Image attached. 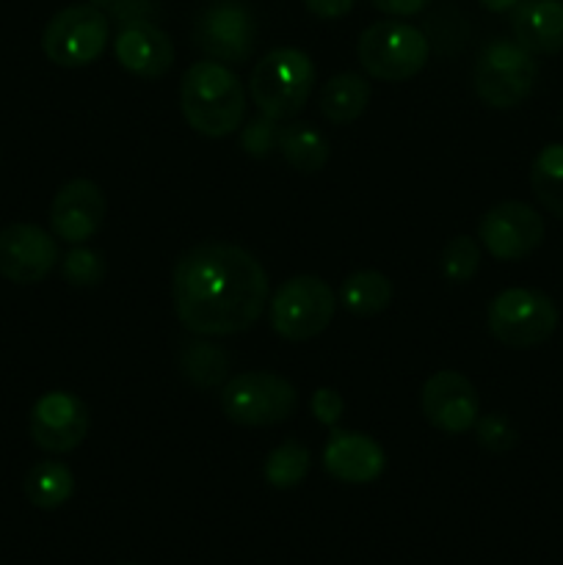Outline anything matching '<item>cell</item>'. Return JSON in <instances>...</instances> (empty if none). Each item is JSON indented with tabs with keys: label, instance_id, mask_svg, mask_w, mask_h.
Here are the masks:
<instances>
[{
	"label": "cell",
	"instance_id": "cell-28",
	"mask_svg": "<svg viewBox=\"0 0 563 565\" xmlns=\"http://www.w3.org/2000/svg\"><path fill=\"white\" fill-rule=\"evenodd\" d=\"M472 430L478 445L484 447L486 452H491V456H502V452L513 450L519 441V434L511 425V419L500 412H491V414H484V417H478V423H475Z\"/></svg>",
	"mask_w": 563,
	"mask_h": 565
},
{
	"label": "cell",
	"instance_id": "cell-12",
	"mask_svg": "<svg viewBox=\"0 0 563 565\" xmlns=\"http://www.w3.org/2000/svg\"><path fill=\"white\" fill-rule=\"evenodd\" d=\"M31 439L50 456L77 450L88 434V406L64 390L47 392L31 408Z\"/></svg>",
	"mask_w": 563,
	"mask_h": 565
},
{
	"label": "cell",
	"instance_id": "cell-1",
	"mask_svg": "<svg viewBox=\"0 0 563 565\" xmlns=\"http://www.w3.org/2000/svg\"><path fill=\"white\" fill-rule=\"evenodd\" d=\"M270 281L259 259L235 243L208 241L182 254L171 276L180 323L199 337L248 331L268 307Z\"/></svg>",
	"mask_w": 563,
	"mask_h": 565
},
{
	"label": "cell",
	"instance_id": "cell-7",
	"mask_svg": "<svg viewBox=\"0 0 563 565\" xmlns=\"http://www.w3.org/2000/svg\"><path fill=\"white\" fill-rule=\"evenodd\" d=\"M298 408V392L282 375L246 370L221 386V412L243 428H268L290 419Z\"/></svg>",
	"mask_w": 563,
	"mask_h": 565
},
{
	"label": "cell",
	"instance_id": "cell-19",
	"mask_svg": "<svg viewBox=\"0 0 563 565\" xmlns=\"http://www.w3.org/2000/svg\"><path fill=\"white\" fill-rule=\"evenodd\" d=\"M276 152L298 174H315L329 160V141L318 127L304 125V121H287L279 127Z\"/></svg>",
	"mask_w": 563,
	"mask_h": 565
},
{
	"label": "cell",
	"instance_id": "cell-33",
	"mask_svg": "<svg viewBox=\"0 0 563 565\" xmlns=\"http://www.w3.org/2000/svg\"><path fill=\"white\" fill-rule=\"evenodd\" d=\"M357 6V0H304V9L318 20H340Z\"/></svg>",
	"mask_w": 563,
	"mask_h": 565
},
{
	"label": "cell",
	"instance_id": "cell-4",
	"mask_svg": "<svg viewBox=\"0 0 563 565\" xmlns=\"http://www.w3.org/2000/svg\"><path fill=\"white\" fill-rule=\"evenodd\" d=\"M535 81V55L528 53L517 39H491L475 61V94L495 110L519 108L533 94Z\"/></svg>",
	"mask_w": 563,
	"mask_h": 565
},
{
	"label": "cell",
	"instance_id": "cell-9",
	"mask_svg": "<svg viewBox=\"0 0 563 565\" xmlns=\"http://www.w3.org/2000/svg\"><path fill=\"white\" fill-rule=\"evenodd\" d=\"M110 42V22L97 6L75 3L50 17L42 33L47 61L64 70H83L99 61Z\"/></svg>",
	"mask_w": 563,
	"mask_h": 565
},
{
	"label": "cell",
	"instance_id": "cell-11",
	"mask_svg": "<svg viewBox=\"0 0 563 565\" xmlns=\"http://www.w3.org/2000/svg\"><path fill=\"white\" fill-rule=\"evenodd\" d=\"M478 237L480 246L495 259L519 263L544 243L546 224L539 210L511 199V202H500L486 210L478 224Z\"/></svg>",
	"mask_w": 563,
	"mask_h": 565
},
{
	"label": "cell",
	"instance_id": "cell-10",
	"mask_svg": "<svg viewBox=\"0 0 563 565\" xmlns=\"http://www.w3.org/2000/svg\"><path fill=\"white\" fill-rule=\"evenodd\" d=\"M191 39L208 58L241 66L257 44V20L243 0H213L193 20Z\"/></svg>",
	"mask_w": 563,
	"mask_h": 565
},
{
	"label": "cell",
	"instance_id": "cell-15",
	"mask_svg": "<svg viewBox=\"0 0 563 565\" xmlns=\"http://www.w3.org/2000/svg\"><path fill=\"white\" fill-rule=\"evenodd\" d=\"M108 202L97 182L92 180H70L59 188L50 204V230L59 241L81 246L92 241L105 224Z\"/></svg>",
	"mask_w": 563,
	"mask_h": 565
},
{
	"label": "cell",
	"instance_id": "cell-8",
	"mask_svg": "<svg viewBox=\"0 0 563 565\" xmlns=\"http://www.w3.org/2000/svg\"><path fill=\"white\" fill-rule=\"evenodd\" d=\"M337 303L334 290L320 276H293L268 298L270 329L287 342L312 340L329 329Z\"/></svg>",
	"mask_w": 563,
	"mask_h": 565
},
{
	"label": "cell",
	"instance_id": "cell-35",
	"mask_svg": "<svg viewBox=\"0 0 563 565\" xmlns=\"http://www.w3.org/2000/svg\"><path fill=\"white\" fill-rule=\"evenodd\" d=\"M557 121H561V130H563V105H561V114H557Z\"/></svg>",
	"mask_w": 563,
	"mask_h": 565
},
{
	"label": "cell",
	"instance_id": "cell-34",
	"mask_svg": "<svg viewBox=\"0 0 563 565\" xmlns=\"http://www.w3.org/2000/svg\"><path fill=\"white\" fill-rule=\"evenodd\" d=\"M478 3L484 6L486 11H491V14H506V11L517 9L522 0H478Z\"/></svg>",
	"mask_w": 563,
	"mask_h": 565
},
{
	"label": "cell",
	"instance_id": "cell-5",
	"mask_svg": "<svg viewBox=\"0 0 563 565\" xmlns=\"http://www.w3.org/2000/svg\"><path fill=\"white\" fill-rule=\"evenodd\" d=\"M557 323H561L557 303L546 292L530 287H508L497 292L486 309L489 334L517 351L544 345L555 334Z\"/></svg>",
	"mask_w": 563,
	"mask_h": 565
},
{
	"label": "cell",
	"instance_id": "cell-23",
	"mask_svg": "<svg viewBox=\"0 0 563 565\" xmlns=\"http://www.w3.org/2000/svg\"><path fill=\"white\" fill-rule=\"evenodd\" d=\"M530 188L550 215L563 221V143H546L530 166Z\"/></svg>",
	"mask_w": 563,
	"mask_h": 565
},
{
	"label": "cell",
	"instance_id": "cell-24",
	"mask_svg": "<svg viewBox=\"0 0 563 565\" xmlns=\"http://www.w3.org/2000/svg\"><path fill=\"white\" fill-rule=\"evenodd\" d=\"M180 370L196 390H215L226 381L230 373V356L224 348L213 342H188L180 353Z\"/></svg>",
	"mask_w": 563,
	"mask_h": 565
},
{
	"label": "cell",
	"instance_id": "cell-31",
	"mask_svg": "<svg viewBox=\"0 0 563 565\" xmlns=\"http://www.w3.org/2000/svg\"><path fill=\"white\" fill-rule=\"evenodd\" d=\"M309 412H312V417L318 419L320 425L337 428L342 419V412H346V401H342L340 392L331 390V386H320V390H315L312 397H309Z\"/></svg>",
	"mask_w": 563,
	"mask_h": 565
},
{
	"label": "cell",
	"instance_id": "cell-2",
	"mask_svg": "<svg viewBox=\"0 0 563 565\" xmlns=\"http://www.w3.org/2000/svg\"><path fill=\"white\" fill-rule=\"evenodd\" d=\"M180 108L199 136L224 138L241 130L246 119V92L230 64L204 58L182 75Z\"/></svg>",
	"mask_w": 563,
	"mask_h": 565
},
{
	"label": "cell",
	"instance_id": "cell-30",
	"mask_svg": "<svg viewBox=\"0 0 563 565\" xmlns=\"http://www.w3.org/2000/svg\"><path fill=\"white\" fill-rule=\"evenodd\" d=\"M92 6H97L108 22H119V28L130 25V22H155V17L160 14L158 3L155 0H88Z\"/></svg>",
	"mask_w": 563,
	"mask_h": 565
},
{
	"label": "cell",
	"instance_id": "cell-22",
	"mask_svg": "<svg viewBox=\"0 0 563 565\" xmlns=\"http://www.w3.org/2000/svg\"><path fill=\"white\" fill-rule=\"evenodd\" d=\"M75 494V475L61 461H39L25 475V497L39 511H55Z\"/></svg>",
	"mask_w": 563,
	"mask_h": 565
},
{
	"label": "cell",
	"instance_id": "cell-13",
	"mask_svg": "<svg viewBox=\"0 0 563 565\" xmlns=\"http://www.w3.org/2000/svg\"><path fill=\"white\" fill-rule=\"evenodd\" d=\"M61 263L59 237L36 224H9L0 230V276L14 285H36Z\"/></svg>",
	"mask_w": 563,
	"mask_h": 565
},
{
	"label": "cell",
	"instance_id": "cell-27",
	"mask_svg": "<svg viewBox=\"0 0 563 565\" xmlns=\"http://www.w3.org/2000/svg\"><path fill=\"white\" fill-rule=\"evenodd\" d=\"M105 270H108V265H105V257L99 252H94V248L88 246H75L70 248V252L61 257V276H64L66 285L72 287H94L103 281Z\"/></svg>",
	"mask_w": 563,
	"mask_h": 565
},
{
	"label": "cell",
	"instance_id": "cell-14",
	"mask_svg": "<svg viewBox=\"0 0 563 565\" xmlns=\"http://www.w3.org/2000/svg\"><path fill=\"white\" fill-rule=\"evenodd\" d=\"M423 414L436 430L447 436L467 434L480 417V397L472 381L456 370H439L423 386Z\"/></svg>",
	"mask_w": 563,
	"mask_h": 565
},
{
	"label": "cell",
	"instance_id": "cell-16",
	"mask_svg": "<svg viewBox=\"0 0 563 565\" xmlns=\"http://www.w3.org/2000/svg\"><path fill=\"white\" fill-rule=\"evenodd\" d=\"M114 53L121 70L141 81H160L174 64V44L169 33L149 20L119 28L114 39Z\"/></svg>",
	"mask_w": 563,
	"mask_h": 565
},
{
	"label": "cell",
	"instance_id": "cell-32",
	"mask_svg": "<svg viewBox=\"0 0 563 565\" xmlns=\"http://www.w3.org/2000/svg\"><path fill=\"white\" fill-rule=\"evenodd\" d=\"M373 6L392 20H406V17L423 14L431 0H373Z\"/></svg>",
	"mask_w": 563,
	"mask_h": 565
},
{
	"label": "cell",
	"instance_id": "cell-20",
	"mask_svg": "<svg viewBox=\"0 0 563 565\" xmlns=\"http://www.w3.org/2000/svg\"><path fill=\"white\" fill-rule=\"evenodd\" d=\"M370 83L357 72H340L329 77L320 92V114L331 125H351L368 110Z\"/></svg>",
	"mask_w": 563,
	"mask_h": 565
},
{
	"label": "cell",
	"instance_id": "cell-25",
	"mask_svg": "<svg viewBox=\"0 0 563 565\" xmlns=\"http://www.w3.org/2000/svg\"><path fill=\"white\" fill-rule=\"evenodd\" d=\"M309 450L296 439L282 441L279 447L268 452L263 463V478L270 489H296L309 472Z\"/></svg>",
	"mask_w": 563,
	"mask_h": 565
},
{
	"label": "cell",
	"instance_id": "cell-6",
	"mask_svg": "<svg viewBox=\"0 0 563 565\" xmlns=\"http://www.w3.org/2000/svg\"><path fill=\"white\" fill-rule=\"evenodd\" d=\"M357 58L375 81L403 83L428 64L431 42L419 28L408 22L381 20L362 31L357 42Z\"/></svg>",
	"mask_w": 563,
	"mask_h": 565
},
{
	"label": "cell",
	"instance_id": "cell-26",
	"mask_svg": "<svg viewBox=\"0 0 563 565\" xmlns=\"http://www.w3.org/2000/svg\"><path fill=\"white\" fill-rule=\"evenodd\" d=\"M439 268L453 285H467L480 268V243L469 235H458L447 241L439 254Z\"/></svg>",
	"mask_w": 563,
	"mask_h": 565
},
{
	"label": "cell",
	"instance_id": "cell-18",
	"mask_svg": "<svg viewBox=\"0 0 563 565\" xmlns=\"http://www.w3.org/2000/svg\"><path fill=\"white\" fill-rule=\"evenodd\" d=\"M511 31L528 53H563V0H522L511 11Z\"/></svg>",
	"mask_w": 563,
	"mask_h": 565
},
{
	"label": "cell",
	"instance_id": "cell-21",
	"mask_svg": "<svg viewBox=\"0 0 563 565\" xmlns=\"http://www.w3.org/2000/svg\"><path fill=\"white\" fill-rule=\"evenodd\" d=\"M392 281L379 270H357V274L346 276L340 285V296L337 301L357 318H373L381 315L392 303Z\"/></svg>",
	"mask_w": 563,
	"mask_h": 565
},
{
	"label": "cell",
	"instance_id": "cell-3",
	"mask_svg": "<svg viewBox=\"0 0 563 565\" xmlns=\"http://www.w3.org/2000/svg\"><path fill=\"white\" fill-rule=\"evenodd\" d=\"M315 88V64L304 50L276 47L254 64L248 94L259 114L274 121H290L301 114Z\"/></svg>",
	"mask_w": 563,
	"mask_h": 565
},
{
	"label": "cell",
	"instance_id": "cell-29",
	"mask_svg": "<svg viewBox=\"0 0 563 565\" xmlns=\"http://www.w3.org/2000/svg\"><path fill=\"white\" fill-rule=\"evenodd\" d=\"M279 127L282 121H274L268 119V116L259 114L257 119L248 121L246 127L241 125L237 143H241V149L248 154V158L265 160L276 149V141H279Z\"/></svg>",
	"mask_w": 563,
	"mask_h": 565
},
{
	"label": "cell",
	"instance_id": "cell-17",
	"mask_svg": "<svg viewBox=\"0 0 563 565\" xmlns=\"http://www.w3.org/2000/svg\"><path fill=\"white\" fill-rule=\"evenodd\" d=\"M323 469L340 483H375L386 469V452L359 430H334L323 447Z\"/></svg>",
	"mask_w": 563,
	"mask_h": 565
}]
</instances>
